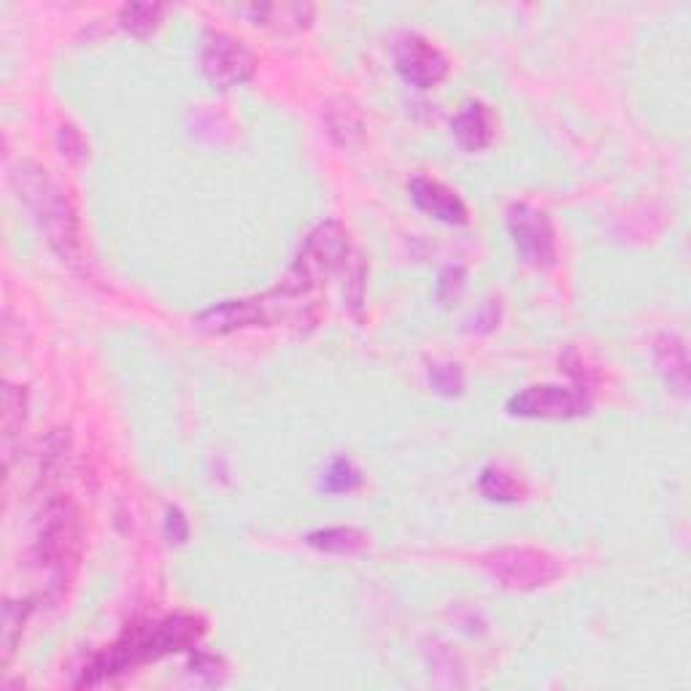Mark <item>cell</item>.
I'll list each match as a JSON object with an SVG mask.
<instances>
[{
    "instance_id": "6da1fadb",
    "label": "cell",
    "mask_w": 691,
    "mask_h": 691,
    "mask_svg": "<svg viewBox=\"0 0 691 691\" xmlns=\"http://www.w3.org/2000/svg\"><path fill=\"white\" fill-rule=\"evenodd\" d=\"M203 635H206V622L189 613L127 626L108 649L89 659L81 675L76 678V687H104L106 681L130 673L140 664L157 662L168 654H182V651H195Z\"/></svg>"
},
{
    "instance_id": "7a4b0ae2",
    "label": "cell",
    "mask_w": 691,
    "mask_h": 691,
    "mask_svg": "<svg viewBox=\"0 0 691 691\" xmlns=\"http://www.w3.org/2000/svg\"><path fill=\"white\" fill-rule=\"evenodd\" d=\"M11 178H14V187L25 201V206L36 216L41 233L47 235L49 246L68 262L79 257V222H76V211L70 208L66 192L57 187L52 176L33 163H19Z\"/></svg>"
},
{
    "instance_id": "3957f363",
    "label": "cell",
    "mask_w": 691,
    "mask_h": 691,
    "mask_svg": "<svg viewBox=\"0 0 691 691\" xmlns=\"http://www.w3.org/2000/svg\"><path fill=\"white\" fill-rule=\"evenodd\" d=\"M346 257H349V243H346L343 227L338 222H324L305 239L298 260L276 290L290 298H300L322 284L338 265H343Z\"/></svg>"
},
{
    "instance_id": "277c9868",
    "label": "cell",
    "mask_w": 691,
    "mask_h": 691,
    "mask_svg": "<svg viewBox=\"0 0 691 691\" xmlns=\"http://www.w3.org/2000/svg\"><path fill=\"white\" fill-rule=\"evenodd\" d=\"M484 567L497 584L505 588H516V592H529V588H541L554 584L562 578V562L548 552L529 546H510L492 552L484 556Z\"/></svg>"
},
{
    "instance_id": "5b68a950",
    "label": "cell",
    "mask_w": 691,
    "mask_h": 691,
    "mask_svg": "<svg viewBox=\"0 0 691 691\" xmlns=\"http://www.w3.org/2000/svg\"><path fill=\"white\" fill-rule=\"evenodd\" d=\"M592 408L584 387H562V383H537L527 387L508 400V413L522 419H578Z\"/></svg>"
},
{
    "instance_id": "8992f818",
    "label": "cell",
    "mask_w": 691,
    "mask_h": 691,
    "mask_svg": "<svg viewBox=\"0 0 691 691\" xmlns=\"http://www.w3.org/2000/svg\"><path fill=\"white\" fill-rule=\"evenodd\" d=\"M508 233L514 239L518 257L527 265L552 267L556 262V233L546 211L527 206V203H514L508 208Z\"/></svg>"
},
{
    "instance_id": "52a82bcc",
    "label": "cell",
    "mask_w": 691,
    "mask_h": 691,
    "mask_svg": "<svg viewBox=\"0 0 691 691\" xmlns=\"http://www.w3.org/2000/svg\"><path fill=\"white\" fill-rule=\"evenodd\" d=\"M203 76L214 87H239L254 76V55L239 38L227 33H208L201 49Z\"/></svg>"
},
{
    "instance_id": "ba28073f",
    "label": "cell",
    "mask_w": 691,
    "mask_h": 691,
    "mask_svg": "<svg viewBox=\"0 0 691 691\" xmlns=\"http://www.w3.org/2000/svg\"><path fill=\"white\" fill-rule=\"evenodd\" d=\"M79 546V527H76V514L66 503H57L47 510V518L38 533V554L49 571L57 573V578L66 575V565L76 556Z\"/></svg>"
},
{
    "instance_id": "9c48e42d",
    "label": "cell",
    "mask_w": 691,
    "mask_h": 691,
    "mask_svg": "<svg viewBox=\"0 0 691 691\" xmlns=\"http://www.w3.org/2000/svg\"><path fill=\"white\" fill-rule=\"evenodd\" d=\"M395 68H398L402 81L416 89L438 87L449 74L446 57L416 33L400 38L398 49H395Z\"/></svg>"
},
{
    "instance_id": "30bf717a",
    "label": "cell",
    "mask_w": 691,
    "mask_h": 691,
    "mask_svg": "<svg viewBox=\"0 0 691 691\" xmlns=\"http://www.w3.org/2000/svg\"><path fill=\"white\" fill-rule=\"evenodd\" d=\"M408 192H411L416 208L430 214L432 220L446 222V225H465L467 222V206L459 201L457 192H451L446 184L435 182L430 176H413Z\"/></svg>"
},
{
    "instance_id": "8fae6325",
    "label": "cell",
    "mask_w": 691,
    "mask_h": 691,
    "mask_svg": "<svg viewBox=\"0 0 691 691\" xmlns=\"http://www.w3.org/2000/svg\"><path fill=\"white\" fill-rule=\"evenodd\" d=\"M451 133L465 152L486 149L492 144V136H495L486 106L478 104V100H467L457 117L451 119Z\"/></svg>"
},
{
    "instance_id": "7c38bea8",
    "label": "cell",
    "mask_w": 691,
    "mask_h": 691,
    "mask_svg": "<svg viewBox=\"0 0 691 691\" xmlns=\"http://www.w3.org/2000/svg\"><path fill=\"white\" fill-rule=\"evenodd\" d=\"M243 14L252 17L254 25H267V28H276L290 33V30H303L309 28L313 9L311 6L300 3H262V6H246L241 9Z\"/></svg>"
},
{
    "instance_id": "4fadbf2b",
    "label": "cell",
    "mask_w": 691,
    "mask_h": 691,
    "mask_svg": "<svg viewBox=\"0 0 691 691\" xmlns=\"http://www.w3.org/2000/svg\"><path fill=\"white\" fill-rule=\"evenodd\" d=\"M656 364L668 381L678 387V392H687L689 383V360L687 346L678 341L675 335H664L656 341Z\"/></svg>"
},
{
    "instance_id": "5bb4252c",
    "label": "cell",
    "mask_w": 691,
    "mask_h": 691,
    "mask_svg": "<svg viewBox=\"0 0 691 691\" xmlns=\"http://www.w3.org/2000/svg\"><path fill=\"white\" fill-rule=\"evenodd\" d=\"M311 548L322 554H357L362 552L368 537L354 527H328V529H313L305 537Z\"/></svg>"
},
{
    "instance_id": "9a60e30c",
    "label": "cell",
    "mask_w": 691,
    "mask_h": 691,
    "mask_svg": "<svg viewBox=\"0 0 691 691\" xmlns=\"http://www.w3.org/2000/svg\"><path fill=\"white\" fill-rule=\"evenodd\" d=\"M163 14H165V6H159V3H127L125 9L119 11V22L127 33L146 38L159 28Z\"/></svg>"
},
{
    "instance_id": "2e32d148",
    "label": "cell",
    "mask_w": 691,
    "mask_h": 691,
    "mask_svg": "<svg viewBox=\"0 0 691 691\" xmlns=\"http://www.w3.org/2000/svg\"><path fill=\"white\" fill-rule=\"evenodd\" d=\"M478 486H481V495L486 497V500H495V503H514L522 497V486L516 484V478L510 476L508 470H503V467H486V470L481 473V481H478Z\"/></svg>"
},
{
    "instance_id": "e0dca14e",
    "label": "cell",
    "mask_w": 691,
    "mask_h": 691,
    "mask_svg": "<svg viewBox=\"0 0 691 691\" xmlns=\"http://www.w3.org/2000/svg\"><path fill=\"white\" fill-rule=\"evenodd\" d=\"M30 603H6L3 605V664L11 662L14 656L17 643L22 640L25 622H28Z\"/></svg>"
},
{
    "instance_id": "ac0fdd59",
    "label": "cell",
    "mask_w": 691,
    "mask_h": 691,
    "mask_svg": "<svg viewBox=\"0 0 691 691\" xmlns=\"http://www.w3.org/2000/svg\"><path fill=\"white\" fill-rule=\"evenodd\" d=\"M360 484H362V473L357 470L349 459L341 457L328 467V473H324L322 489L330 492V495H343V492L357 489Z\"/></svg>"
},
{
    "instance_id": "d6986e66",
    "label": "cell",
    "mask_w": 691,
    "mask_h": 691,
    "mask_svg": "<svg viewBox=\"0 0 691 691\" xmlns=\"http://www.w3.org/2000/svg\"><path fill=\"white\" fill-rule=\"evenodd\" d=\"M25 419V392L19 387H6L3 392V432H6V446L11 444L17 430H22Z\"/></svg>"
},
{
    "instance_id": "ffe728a7",
    "label": "cell",
    "mask_w": 691,
    "mask_h": 691,
    "mask_svg": "<svg viewBox=\"0 0 691 691\" xmlns=\"http://www.w3.org/2000/svg\"><path fill=\"white\" fill-rule=\"evenodd\" d=\"M430 387L438 395H446V398L463 395L465 376H463V370H459V364H432L430 368Z\"/></svg>"
},
{
    "instance_id": "44dd1931",
    "label": "cell",
    "mask_w": 691,
    "mask_h": 691,
    "mask_svg": "<svg viewBox=\"0 0 691 691\" xmlns=\"http://www.w3.org/2000/svg\"><path fill=\"white\" fill-rule=\"evenodd\" d=\"M465 286V271L463 267H446L438 279V300L440 303H451Z\"/></svg>"
},
{
    "instance_id": "7402d4cb",
    "label": "cell",
    "mask_w": 691,
    "mask_h": 691,
    "mask_svg": "<svg viewBox=\"0 0 691 691\" xmlns=\"http://www.w3.org/2000/svg\"><path fill=\"white\" fill-rule=\"evenodd\" d=\"M165 537H168V543H176V546H182L189 537V522L178 508H168V514H165Z\"/></svg>"
}]
</instances>
